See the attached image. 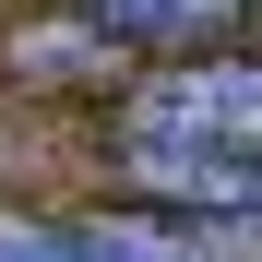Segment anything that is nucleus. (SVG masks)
<instances>
[{
    "label": "nucleus",
    "instance_id": "1",
    "mask_svg": "<svg viewBox=\"0 0 262 262\" xmlns=\"http://www.w3.org/2000/svg\"><path fill=\"white\" fill-rule=\"evenodd\" d=\"M131 143H191V155L262 167V60H191V72H167L143 96V119H131Z\"/></svg>",
    "mask_w": 262,
    "mask_h": 262
},
{
    "label": "nucleus",
    "instance_id": "2",
    "mask_svg": "<svg viewBox=\"0 0 262 262\" xmlns=\"http://www.w3.org/2000/svg\"><path fill=\"white\" fill-rule=\"evenodd\" d=\"M227 12H250V0H83V24H107V36H155V48H191V36H214Z\"/></svg>",
    "mask_w": 262,
    "mask_h": 262
},
{
    "label": "nucleus",
    "instance_id": "3",
    "mask_svg": "<svg viewBox=\"0 0 262 262\" xmlns=\"http://www.w3.org/2000/svg\"><path fill=\"white\" fill-rule=\"evenodd\" d=\"M0 262H96V250H83V227L60 238V227H12L0 214Z\"/></svg>",
    "mask_w": 262,
    "mask_h": 262
}]
</instances>
